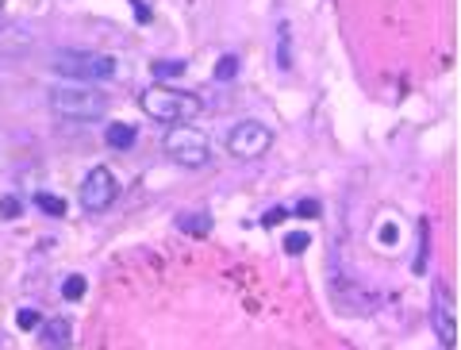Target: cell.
I'll return each instance as SVG.
<instances>
[{
  "label": "cell",
  "mask_w": 461,
  "mask_h": 350,
  "mask_svg": "<svg viewBox=\"0 0 461 350\" xmlns=\"http://www.w3.org/2000/svg\"><path fill=\"white\" fill-rule=\"evenodd\" d=\"M430 319H435L438 342L446 350H453V297L446 285H435V312H430Z\"/></svg>",
  "instance_id": "cell-7"
},
{
  "label": "cell",
  "mask_w": 461,
  "mask_h": 350,
  "mask_svg": "<svg viewBox=\"0 0 461 350\" xmlns=\"http://www.w3.org/2000/svg\"><path fill=\"white\" fill-rule=\"evenodd\" d=\"M269 147H273V131L265 124H258V119H242V124H235L227 135V150L242 162L262 158Z\"/></svg>",
  "instance_id": "cell-5"
},
{
  "label": "cell",
  "mask_w": 461,
  "mask_h": 350,
  "mask_svg": "<svg viewBox=\"0 0 461 350\" xmlns=\"http://www.w3.org/2000/svg\"><path fill=\"white\" fill-rule=\"evenodd\" d=\"M142 112L158 124H189L204 112L196 92H185V89H169V85H150L146 92L139 97Z\"/></svg>",
  "instance_id": "cell-1"
},
{
  "label": "cell",
  "mask_w": 461,
  "mask_h": 350,
  "mask_svg": "<svg viewBox=\"0 0 461 350\" xmlns=\"http://www.w3.org/2000/svg\"><path fill=\"white\" fill-rule=\"evenodd\" d=\"M54 74L74 77V81H108L115 77V58L112 54H89V50H62L54 58Z\"/></svg>",
  "instance_id": "cell-3"
},
{
  "label": "cell",
  "mask_w": 461,
  "mask_h": 350,
  "mask_svg": "<svg viewBox=\"0 0 461 350\" xmlns=\"http://www.w3.org/2000/svg\"><path fill=\"white\" fill-rule=\"evenodd\" d=\"M380 242H385V247H392V242H396V227H392V224L380 227Z\"/></svg>",
  "instance_id": "cell-21"
},
{
  "label": "cell",
  "mask_w": 461,
  "mask_h": 350,
  "mask_svg": "<svg viewBox=\"0 0 461 350\" xmlns=\"http://www.w3.org/2000/svg\"><path fill=\"white\" fill-rule=\"evenodd\" d=\"M308 247H312V235H308V231H288L285 235V250H288V254H304Z\"/></svg>",
  "instance_id": "cell-13"
},
{
  "label": "cell",
  "mask_w": 461,
  "mask_h": 350,
  "mask_svg": "<svg viewBox=\"0 0 461 350\" xmlns=\"http://www.w3.org/2000/svg\"><path fill=\"white\" fill-rule=\"evenodd\" d=\"M296 216L315 219V216H319V200H300V204H296Z\"/></svg>",
  "instance_id": "cell-19"
},
{
  "label": "cell",
  "mask_w": 461,
  "mask_h": 350,
  "mask_svg": "<svg viewBox=\"0 0 461 350\" xmlns=\"http://www.w3.org/2000/svg\"><path fill=\"white\" fill-rule=\"evenodd\" d=\"M35 204H39L42 212H47V216H66V200L62 197H50V192H39V197H35Z\"/></svg>",
  "instance_id": "cell-11"
},
{
  "label": "cell",
  "mask_w": 461,
  "mask_h": 350,
  "mask_svg": "<svg viewBox=\"0 0 461 350\" xmlns=\"http://www.w3.org/2000/svg\"><path fill=\"white\" fill-rule=\"evenodd\" d=\"M150 74H154L158 81H169V77L185 74V62H177V58H158V62H150Z\"/></svg>",
  "instance_id": "cell-10"
},
{
  "label": "cell",
  "mask_w": 461,
  "mask_h": 350,
  "mask_svg": "<svg viewBox=\"0 0 461 350\" xmlns=\"http://www.w3.org/2000/svg\"><path fill=\"white\" fill-rule=\"evenodd\" d=\"M280 219H288V212H285V208H269V212L262 216V224H265V227H277Z\"/></svg>",
  "instance_id": "cell-20"
},
{
  "label": "cell",
  "mask_w": 461,
  "mask_h": 350,
  "mask_svg": "<svg viewBox=\"0 0 461 350\" xmlns=\"http://www.w3.org/2000/svg\"><path fill=\"white\" fill-rule=\"evenodd\" d=\"M19 212H24V204L16 197H0V219H16Z\"/></svg>",
  "instance_id": "cell-18"
},
{
  "label": "cell",
  "mask_w": 461,
  "mask_h": 350,
  "mask_svg": "<svg viewBox=\"0 0 461 350\" xmlns=\"http://www.w3.org/2000/svg\"><path fill=\"white\" fill-rule=\"evenodd\" d=\"M135 16H139L142 24H146V19H150V8H146V4H142V0H135Z\"/></svg>",
  "instance_id": "cell-22"
},
{
  "label": "cell",
  "mask_w": 461,
  "mask_h": 350,
  "mask_svg": "<svg viewBox=\"0 0 461 350\" xmlns=\"http://www.w3.org/2000/svg\"><path fill=\"white\" fill-rule=\"evenodd\" d=\"M104 139H108V147H115V150H127L135 142V127L131 124H112L104 131Z\"/></svg>",
  "instance_id": "cell-9"
},
{
  "label": "cell",
  "mask_w": 461,
  "mask_h": 350,
  "mask_svg": "<svg viewBox=\"0 0 461 350\" xmlns=\"http://www.w3.org/2000/svg\"><path fill=\"white\" fill-rule=\"evenodd\" d=\"M277 66L292 69V54H288V24H280V50H277Z\"/></svg>",
  "instance_id": "cell-17"
},
{
  "label": "cell",
  "mask_w": 461,
  "mask_h": 350,
  "mask_svg": "<svg viewBox=\"0 0 461 350\" xmlns=\"http://www.w3.org/2000/svg\"><path fill=\"white\" fill-rule=\"evenodd\" d=\"M165 154H169L177 166H189V169H200L212 162V147H208V139L196 131V127L189 124H173L169 131H165Z\"/></svg>",
  "instance_id": "cell-4"
},
{
  "label": "cell",
  "mask_w": 461,
  "mask_h": 350,
  "mask_svg": "<svg viewBox=\"0 0 461 350\" xmlns=\"http://www.w3.org/2000/svg\"><path fill=\"white\" fill-rule=\"evenodd\" d=\"M42 327V347L47 350H66L69 339H74V324H69L66 316H58V319H47Z\"/></svg>",
  "instance_id": "cell-8"
},
{
  "label": "cell",
  "mask_w": 461,
  "mask_h": 350,
  "mask_svg": "<svg viewBox=\"0 0 461 350\" xmlns=\"http://www.w3.org/2000/svg\"><path fill=\"white\" fill-rule=\"evenodd\" d=\"M177 227H181V231H192V235H204L212 224H208L204 212H192V216H181V219H177Z\"/></svg>",
  "instance_id": "cell-12"
},
{
  "label": "cell",
  "mask_w": 461,
  "mask_h": 350,
  "mask_svg": "<svg viewBox=\"0 0 461 350\" xmlns=\"http://www.w3.org/2000/svg\"><path fill=\"white\" fill-rule=\"evenodd\" d=\"M4 4H8V0H0V8H4Z\"/></svg>",
  "instance_id": "cell-23"
},
{
  "label": "cell",
  "mask_w": 461,
  "mask_h": 350,
  "mask_svg": "<svg viewBox=\"0 0 461 350\" xmlns=\"http://www.w3.org/2000/svg\"><path fill=\"white\" fill-rule=\"evenodd\" d=\"M235 74H239V58H235V54H223V58L215 62V81H230Z\"/></svg>",
  "instance_id": "cell-14"
},
{
  "label": "cell",
  "mask_w": 461,
  "mask_h": 350,
  "mask_svg": "<svg viewBox=\"0 0 461 350\" xmlns=\"http://www.w3.org/2000/svg\"><path fill=\"white\" fill-rule=\"evenodd\" d=\"M62 297L66 300H81L85 297V277H66V285H62Z\"/></svg>",
  "instance_id": "cell-16"
},
{
  "label": "cell",
  "mask_w": 461,
  "mask_h": 350,
  "mask_svg": "<svg viewBox=\"0 0 461 350\" xmlns=\"http://www.w3.org/2000/svg\"><path fill=\"white\" fill-rule=\"evenodd\" d=\"M50 112L58 119L92 124V119H104L108 97L100 89H92V85H58V89H50Z\"/></svg>",
  "instance_id": "cell-2"
},
{
  "label": "cell",
  "mask_w": 461,
  "mask_h": 350,
  "mask_svg": "<svg viewBox=\"0 0 461 350\" xmlns=\"http://www.w3.org/2000/svg\"><path fill=\"white\" fill-rule=\"evenodd\" d=\"M39 324H42L39 308H19L16 312V327H19V331H31V327H39Z\"/></svg>",
  "instance_id": "cell-15"
},
{
  "label": "cell",
  "mask_w": 461,
  "mask_h": 350,
  "mask_svg": "<svg viewBox=\"0 0 461 350\" xmlns=\"http://www.w3.org/2000/svg\"><path fill=\"white\" fill-rule=\"evenodd\" d=\"M115 192H119V185H115L112 169H108V166H92V174L81 181V204H85V212H104L108 204L115 200Z\"/></svg>",
  "instance_id": "cell-6"
}]
</instances>
